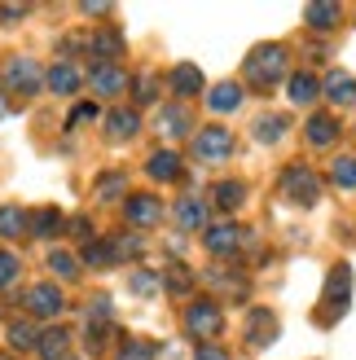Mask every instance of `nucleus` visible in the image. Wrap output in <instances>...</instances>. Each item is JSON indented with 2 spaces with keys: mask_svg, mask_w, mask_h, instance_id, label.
Instances as JSON below:
<instances>
[{
  "mask_svg": "<svg viewBox=\"0 0 356 360\" xmlns=\"http://www.w3.org/2000/svg\"><path fill=\"white\" fill-rule=\"evenodd\" d=\"M330 180H334L339 189H356V158H352V154L334 158V163H330Z\"/></svg>",
  "mask_w": 356,
  "mask_h": 360,
  "instance_id": "obj_28",
  "label": "nucleus"
},
{
  "mask_svg": "<svg viewBox=\"0 0 356 360\" xmlns=\"http://www.w3.org/2000/svg\"><path fill=\"white\" fill-rule=\"evenodd\" d=\"M88 84H93L97 97H119V93H128V70L115 62H97L88 70Z\"/></svg>",
  "mask_w": 356,
  "mask_h": 360,
  "instance_id": "obj_6",
  "label": "nucleus"
},
{
  "mask_svg": "<svg viewBox=\"0 0 356 360\" xmlns=\"http://www.w3.org/2000/svg\"><path fill=\"white\" fill-rule=\"evenodd\" d=\"M281 189H286L291 202L317 207V198H322V176H317L312 167H304V163H291L286 172H281Z\"/></svg>",
  "mask_w": 356,
  "mask_h": 360,
  "instance_id": "obj_3",
  "label": "nucleus"
},
{
  "mask_svg": "<svg viewBox=\"0 0 356 360\" xmlns=\"http://www.w3.org/2000/svg\"><path fill=\"white\" fill-rule=\"evenodd\" d=\"M27 9H18V5H5V9H0V18H5V22H13V18H23Z\"/></svg>",
  "mask_w": 356,
  "mask_h": 360,
  "instance_id": "obj_42",
  "label": "nucleus"
},
{
  "mask_svg": "<svg viewBox=\"0 0 356 360\" xmlns=\"http://www.w3.org/2000/svg\"><path fill=\"white\" fill-rule=\"evenodd\" d=\"M35 338L40 334H35V326H27V321H13L9 326V343L13 347H35Z\"/></svg>",
  "mask_w": 356,
  "mask_h": 360,
  "instance_id": "obj_34",
  "label": "nucleus"
},
{
  "mask_svg": "<svg viewBox=\"0 0 356 360\" xmlns=\"http://www.w3.org/2000/svg\"><path fill=\"white\" fill-rule=\"evenodd\" d=\"M123 185H128V176H123V172L101 176V180H97V198H119V193H123Z\"/></svg>",
  "mask_w": 356,
  "mask_h": 360,
  "instance_id": "obj_35",
  "label": "nucleus"
},
{
  "mask_svg": "<svg viewBox=\"0 0 356 360\" xmlns=\"http://www.w3.org/2000/svg\"><path fill=\"white\" fill-rule=\"evenodd\" d=\"M158 285H163V281H158L154 273H146V268H141V273H132V290H136V295H154Z\"/></svg>",
  "mask_w": 356,
  "mask_h": 360,
  "instance_id": "obj_36",
  "label": "nucleus"
},
{
  "mask_svg": "<svg viewBox=\"0 0 356 360\" xmlns=\"http://www.w3.org/2000/svg\"><path fill=\"white\" fill-rule=\"evenodd\" d=\"M66 343H70L66 330H44L35 338V352H40V360H66Z\"/></svg>",
  "mask_w": 356,
  "mask_h": 360,
  "instance_id": "obj_21",
  "label": "nucleus"
},
{
  "mask_svg": "<svg viewBox=\"0 0 356 360\" xmlns=\"http://www.w3.org/2000/svg\"><path fill=\"white\" fill-rule=\"evenodd\" d=\"M146 172H150L154 180H181V176H185V172H181V154H176V150H158V154H150Z\"/></svg>",
  "mask_w": 356,
  "mask_h": 360,
  "instance_id": "obj_18",
  "label": "nucleus"
},
{
  "mask_svg": "<svg viewBox=\"0 0 356 360\" xmlns=\"http://www.w3.org/2000/svg\"><path fill=\"white\" fill-rule=\"evenodd\" d=\"M84 264H97V268L115 264V255H110V242H88V246H84Z\"/></svg>",
  "mask_w": 356,
  "mask_h": 360,
  "instance_id": "obj_33",
  "label": "nucleus"
},
{
  "mask_svg": "<svg viewBox=\"0 0 356 360\" xmlns=\"http://www.w3.org/2000/svg\"><path fill=\"white\" fill-rule=\"evenodd\" d=\"M348 299H352V268L348 264H334L330 277H326V299H322V326H330L334 316L348 312Z\"/></svg>",
  "mask_w": 356,
  "mask_h": 360,
  "instance_id": "obj_2",
  "label": "nucleus"
},
{
  "mask_svg": "<svg viewBox=\"0 0 356 360\" xmlns=\"http://www.w3.org/2000/svg\"><path fill=\"white\" fill-rule=\"evenodd\" d=\"M339 18H343L339 5H308V9H304V22H308L312 31H330V27H339Z\"/></svg>",
  "mask_w": 356,
  "mask_h": 360,
  "instance_id": "obj_24",
  "label": "nucleus"
},
{
  "mask_svg": "<svg viewBox=\"0 0 356 360\" xmlns=\"http://www.w3.org/2000/svg\"><path fill=\"white\" fill-rule=\"evenodd\" d=\"M167 84H172L176 97H198V93H203V70L185 62V66H176L172 75H167Z\"/></svg>",
  "mask_w": 356,
  "mask_h": 360,
  "instance_id": "obj_15",
  "label": "nucleus"
},
{
  "mask_svg": "<svg viewBox=\"0 0 356 360\" xmlns=\"http://www.w3.org/2000/svg\"><path fill=\"white\" fill-rule=\"evenodd\" d=\"M304 136L312 141V146H330V141L339 136V119H334V115H312L308 128H304Z\"/></svg>",
  "mask_w": 356,
  "mask_h": 360,
  "instance_id": "obj_22",
  "label": "nucleus"
},
{
  "mask_svg": "<svg viewBox=\"0 0 356 360\" xmlns=\"http://www.w3.org/2000/svg\"><path fill=\"white\" fill-rule=\"evenodd\" d=\"M189 285H193V277L185 273V268H172V273H167V290H172V295H185Z\"/></svg>",
  "mask_w": 356,
  "mask_h": 360,
  "instance_id": "obj_37",
  "label": "nucleus"
},
{
  "mask_svg": "<svg viewBox=\"0 0 356 360\" xmlns=\"http://www.w3.org/2000/svg\"><path fill=\"white\" fill-rule=\"evenodd\" d=\"M141 250H146V242H141L136 233H123V238L110 242V255H115V259H136Z\"/></svg>",
  "mask_w": 356,
  "mask_h": 360,
  "instance_id": "obj_30",
  "label": "nucleus"
},
{
  "mask_svg": "<svg viewBox=\"0 0 356 360\" xmlns=\"http://www.w3.org/2000/svg\"><path fill=\"white\" fill-rule=\"evenodd\" d=\"M27 229L35 233V238H53V233L62 229V215H58V207H44V211H35V220H27Z\"/></svg>",
  "mask_w": 356,
  "mask_h": 360,
  "instance_id": "obj_27",
  "label": "nucleus"
},
{
  "mask_svg": "<svg viewBox=\"0 0 356 360\" xmlns=\"http://www.w3.org/2000/svg\"><path fill=\"white\" fill-rule=\"evenodd\" d=\"M18 273H23V259L9 255V250H0V290H9V285L18 281Z\"/></svg>",
  "mask_w": 356,
  "mask_h": 360,
  "instance_id": "obj_31",
  "label": "nucleus"
},
{
  "mask_svg": "<svg viewBox=\"0 0 356 360\" xmlns=\"http://www.w3.org/2000/svg\"><path fill=\"white\" fill-rule=\"evenodd\" d=\"M49 268H53L58 277H75V273H80V259L66 255V250H53V255H49Z\"/></svg>",
  "mask_w": 356,
  "mask_h": 360,
  "instance_id": "obj_32",
  "label": "nucleus"
},
{
  "mask_svg": "<svg viewBox=\"0 0 356 360\" xmlns=\"http://www.w3.org/2000/svg\"><path fill=\"white\" fill-rule=\"evenodd\" d=\"M286 93H291V101L295 105H308V101H317V93H322V84H317L308 70H295L291 75V84H286Z\"/></svg>",
  "mask_w": 356,
  "mask_h": 360,
  "instance_id": "obj_23",
  "label": "nucleus"
},
{
  "mask_svg": "<svg viewBox=\"0 0 356 360\" xmlns=\"http://www.w3.org/2000/svg\"><path fill=\"white\" fill-rule=\"evenodd\" d=\"M322 93L330 101H339V105H356V79L348 75V70H330V75L322 79Z\"/></svg>",
  "mask_w": 356,
  "mask_h": 360,
  "instance_id": "obj_13",
  "label": "nucleus"
},
{
  "mask_svg": "<svg viewBox=\"0 0 356 360\" xmlns=\"http://www.w3.org/2000/svg\"><path fill=\"white\" fill-rule=\"evenodd\" d=\"M106 132H110V141H128V136L141 132V115L123 105V110H115L110 119H106Z\"/></svg>",
  "mask_w": 356,
  "mask_h": 360,
  "instance_id": "obj_19",
  "label": "nucleus"
},
{
  "mask_svg": "<svg viewBox=\"0 0 356 360\" xmlns=\"http://www.w3.org/2000/svg\"><path fill=\"white\" fill-rule=\"evenodd\" d=\"M27 233V211L23 207H0V238H23Z\"/></svg>",
  "mask_w": 356,
  "mask_h": 360,
  "instance_id": "obj_26",
  "label": "nucleus"
},
{
  "mask_svg": "<svg viewBox=\"0 0 356 360\" xmlns=\"http://www.w3.org/2000/svg\"><path fill=\"white\" fill-rule=\"evenodd\" d=\"M5 110H9V105H5V97H0V119H5Z\"/></svg>",
  "mask_w": 356,
  "mask_h": 360,
  "instance_id": "obj_43",
  "label": "nucleus"
},
{
  "mask_svg": "<svg viewBox=\"0 0 356 360\" xmlns=\"http://www.w3.org/2000/svg\"><path fill=\"white\" fill-rule=\"evenodd\" d=\"M44 84L53 88V93H62V97H70V93H80V84H84V75H80V66L75 62H58L44 75Z\"/></svg>",
  "mask_w": 356,
  "mask_h": 360,
  "instance_id": "obj_12",
  "label": "nucleus"
},
{
  "mask_svg": "<svg viewBox=\"0 0 356 360\" xmlns=\"http://www.w3.org/2000/svg\"><path fill=\"white\" fill-rule=\"evenodd\" d=\"M123 215H128L136 229H146V224H158V220H163V202H158L154 193H132L128 202H123Z\"/></svg>",
  "mask_w": 356,
  "mask_h": 360,
  "instance_id": "obj_9",
  "label": "nucleus"
},
{
  "mask_svg": "<svg viewBox=\"0 0 356 360\" xmlns=\"http://www.w3.org/2000/svg\"><path fill=\"white\" fill-rule=\"evenodd\" d=\"M119 360H154V347L150 343H123Z\"/></svg>",
  "mask_w": 356,
  "mask_h": 360,
  "instance_id": "obj_38",
  "label": "nucleus"
},
{
  "mask_svg": "<svg viewBox=\"0 0 356 360\" xmlns=\"http://www.w3.org/2000/svg\"><path fill=\"white\" fill-rule=\"evenodd\" d=\"M193 119L185 105H163V115H158V136H189Z\"/></svg>",
  "mask_w": 356,
  "mask_h": 360,
  "instance_id": "obj_17",
  "label": "nucleus"
},
{
  "mask_svg": "<svg viewBox=\"0 0 356 360\" xmlns=\"http://www.w3.org/2000/svg\"><path fill=\"white\" fill-rule=\"evenodd\" d=\"M193 360H229V352H224V347H216V343H207V347L193 352Z\"/></svg>",
  "mask_w": 356,
  "mask_h": 360,
  "instance_id": "obj_40",
  "label": "nucleus"
},
{
  "mask_svg": "<svg viewBox=\"0 0 356 360\" xmlns=\"http://www.w3.org/2000/svg\"><path fill=\"white\" fill-rule=\"evenodd\" d=\"M0 360H9V356H0Z\"/></svg>",
  "mask_w": 356,
  "mask_h": 360,
  "instance_id": "obj_44",
  "label": "nucleus"
},
{
  "mask_svg": "<svg viewBox=\"0 0 356 360\" xmlns=\"http://www.w3.org/2000/svg\"><path fill=\"white\" fill-rule=\"evenodd\" d=\"M185 330H189L193 338H216V334L224 330V312H220L211 299L189 303V312H185Z\"/></svg>",
  "mask_w": 356,
  "mask_h": 360,
  "instance_id": "obj_4",
  "label": "nucleus"
},
{
  "mask_svg": "<svg viewBox=\"0 0 356 360\" xmlns=\"http://www.w3.org/2000/svg\"><path fill=\"white\" fill-rule=\"evenodd\" d=\"M5 84H9V93L35 97V93H40V84H44V70L35 66L31 58H13V62L5 66Z\"/></svg>",
  "mask_w": 356,
  "mask_h": 360,
  "instance_id": "obj_5",
  "label": "nucleus"
},
{
  "mask_svg": "<svg viewBox=\"0 0 356 360\" xmlns=\"http://www.w3.org/2000/svg\"><path fill=\"white\" fill-rule=\"evenodd\" d=\"M242 238H246V233H242L234 220H229V224L207 229V242H203V246H207L216 259H229V255H238V250H242Z\"/></svg>",
  "mask_w": 356,
  "mask_h": 360,
  "instance_id": "obj_8",
  "label": "nucleus"
},
{
  "mask_svg": "<svg viewBox=\"0 0 356 360\" xmlns=\"http://www.w3.org/2000/svg\"><path fill=\"white\" fill-rule=\"evenodd\" d=\"M193 154L207 158V163H220V158L234 154V132H224V128H203L198 136H193Z\"/></svg>",
  "mask_w": 356,
  "mask_h": 360,
  "instance_id": "obj_7",
  "label": "nucleus"
},
{
  "mask_svg": "<svg viewBox=\"0 0 356 360\" xmlns=\"http://www.w3.org/2000/svg\"><path fill=\"white\" fill-rule=\"evenodd\" d=\"M97 119V105H75V115H70V128H80V123Z\"/></svg>",
  "mask_w": 356,
  "mask_h": 360,
  "instance_id": "obj_41",
  "label": "nucleus"
},
{
  "mask_svg": "<svg viewBox=\"0 0 356 360\" xmlns=\"http://www.w3.org/2000/svg\"><path fill=\"white\" fill-rule=\"evenodd\" d=\"M207 105H211V115H229V110H238V105H242V84H234V79L216 84V88H211V97H207Z\"/></svg>",
  "mask_w": 356,
  "mask_h": 360,
  "instance_id": "obj_16",
  "label": "nucleus"
},
{
  "mask_svg": "<svg viewBox=\"0 0 356 360\" xmlns=\"http://www.w3.org/2000/svg\"><path fill=\"white\" fill-rule=\"evenodd\" d=\"M136 97H141V101H154V97H158V79H154V75H141V79H136Z\"/></svg>",
  "mask_w": 356,
  "mask_h": 360,
  "instance_id": "obj_39",
  "label": "nucleus"
},
{
  "mask_svg": "<svg viewBox=\"0 0 356 360\" xmlns=\"http://www.w3.org/2000/svg\"><path fill=\"white\" fill-rule=\"evenodd\" d=\"M88 49H93L97 58L115 62L119 53H123V35H119V31H93V40H88Z\"/></svg>",
  "mask_w": 356,
  "mask_h": 360,
  "instance_id": "obj_25",
  "label": "nucleus"
},
{
  "mask_svg": "<svg viewBox=\"0 0 356 360\" xmlns=\"http://www.w3.org/2000/svg\"><path fill=\"white\" fill-rule=\"evenodd\" d=\"M286 66H291V53L281 44H260V49L246 53L242 75H246L251 88H260V93H273V88L286 79Z\"/></svg>",
  "mask_w": 356,
  "mask_h": 360,
  "instance_id": "obj_1",
  "label": "nucleus"
},
{
  "mask_svg": "<svg viewBox=\"0 0 356 360\" xmlns=\"http://www.w3.org/2000/svg\"><path fill=\"white\" fill-rule=\"evenodd\" d=\"M286 132H291V119L286 115H260L255 119V141H264V146H277Z\"/></svg>",
  "mask_w": 356,
  "mask_h": 360,
  "instance_id": "obj_20",
  "label": "nucleus"
},
{
  "mask_svg": "<svg viewBox=\"0 0 356 360\" xmlns=\"http://www.w3.org/2000/svg\"><path fill=\"white\" fill-rule=\"evenodd\" d=\"M27 312L40 316V321L58 316L62 312V290H58V285H31V290H27Z\"/></svg>",
  "mask_w": 356,
  "mask_h": 360,
  "instance_id": "obj_10",
  "label": "nucleus"
},
{
  "mask_svg": "<svg viewBox=\"0 0 356 360\" xmlns=\"http://www.w3.org/2000/svg\"><path fill=\"white\" fill-rule=\"evenodd\" d=\"M273 338H277V316L264 312V308H255L251 321H246V343H251V347H269Z\"/></svg>",
  "mask_w": 356,
  "mask_h": 360,
  "instance_id": "obj_11",
  "label": "nucleus"
},
{
  "mask_svg": "<svg viewBox=\"0 0 356 360\" xmlns=\"http://www.w3.org/2000/svg\"><path fill=\"white\" fill-rule=\"evenodd\" d=\"M176 224H181L185 233L207 229V202L203 198H181V202H176Z\"/></svg>",
  "mask_w": 356,
  "mask_h": 360,
  "instance_id": "obj_14",
  "label": "nucleus"
},
{
  "mask_svg": "<svg viewBox=\"0 0 356 360\" xmlns=\"http://www.w3.org/2000/svg\"><path fill=\"white\" fill-rule=\"evenodd\" d=\"M242 198H246V185H238V180H220L216 185V207L220 211H234Z\"/></svg>",
  "mask_w": 356,
  "mask_h": 360,
  "instance_id": "obj_29",
  "label": "nucleus"
}]
</instances>
